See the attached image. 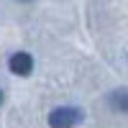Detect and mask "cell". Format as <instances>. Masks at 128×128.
Returning <instances> with one entry per match:
<instances>
[{
    "label": "cell",
    "mask_w": 128,
    "mask_h": 128,
    "mask_svg": "<svg viewBox=\"0 0 128 128\" xmlns=\"http://www.w3.org/2000/svg\"><path fill=\"white\" fill-rule=\"evenodd\" d=\"M18 3H31V0H18Z\"/></svg>",
    "instance_id": "obj_5"
},
{
    "label": "cell",
    "mask_w": 128,
    "mask_h": 128,
    "mask_svg": "<svg viewBox=\"0 0 128 128\" xmlns=\"http://www.w3.org/2000/svg\"><path fill=\"white\" fill-rule=\"evenodd\" d=\"M8 69L13 74H18V77H28V74L34 72V56H31L28 51H16V54L8 59Z\"/></svg>",
    "instance_id": "obj_2"
},
{
    "label": "cell",
    "mask_w": 128,
    "mask_h": 128,
    "mask_svg": "<svg viewBox=\"0 0 128 128\" xmlns=\"http://www.w3.org/2000/svg\"><path fill=\"white\" fill-rule=\"evenodd\" d=\"M80 120H82V110L80 108H69V105L54 108L49 113V126L51 128H74Z\"/></svg>",
    "instance_id": "obj_1"
},
{
    "label": "cell",
    "mask_w": 128,
    "mask_h": 128,
    "mask_svg": "<svg viewBox=\"0 0 128 128\" xmlns=\"http://www.w3.org/2000/svg\"><path fill=\"white\" fill-rule=\"evenodd\" d=\"M0 105H3V90H0Z\"/></svg>",
    "instance_id": "obj_4"
},
{
    "label": "cell",
    "mask_w": 128,
    "mask_h": 128,
    "mask_svg": "<svg viewBox=\"0 0 128 128\" xmlns=\"http://www.w3.org/2000/svg\"><path fill=\"white\" fill-rule=\"evenodd\" d=\"M108 102L115 113H128V87H118L108 95Z\"/></svg>",
    "instance_id": "obj_3"
}]
</instances>
